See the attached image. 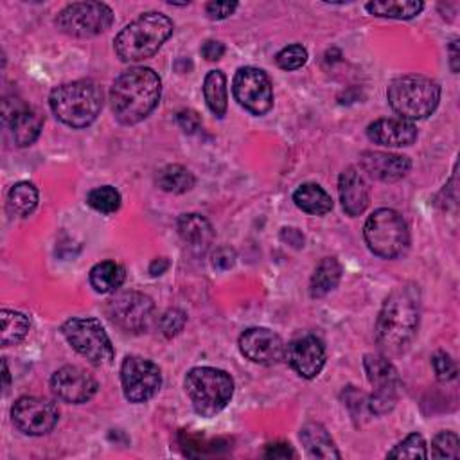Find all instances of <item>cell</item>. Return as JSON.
Segmentation results:
<instances>
[{"label": "cell", "mask_w": 460, "mask_h": 460, "mask_svg": "<svg viewBox=\"0 0 460 460\" xmlns=\"http://www.w3.org/2000/svg\"><path fill=\"white\" fill-rule=\"evenodd\" d=\"M421 318V292L412 282L397 286L387 297L376 322V340L388 356L405 353L416 338Z\"/></svg>", "instance_id": "6da1fadb"}, {"label": "cell", "mask_w": 460, "mask_h": 460, "mask_svg": "<svg viewBox=\"0 0 460 460\" xmlns=\"http://www.w3.org/2000/svg\"><path fill=\"white\" fill-rule=\"evenodd\" d=\"M162 81L153 69L134 67L113 81L110 90L111 111L121 125H137L157 108Z\"/></svg>", "instance_id": "7a4b0ae2"}, {"label": "cell", "mask_w": 460, "mask_h": 460, "mask_svg": "<svg viewBox=\"0 0 460 460\" xmlns=\"http://www.w3.org/2000/svg\"><path fill=\"white\" fill-rule=\"evenodd\" d=\"M171 19L162 13H144L134 22H130L118 36L113 47L123 62L134 64L151 58L172 34Z\"/></svg>", "instance_id": "3957f363"}, {"label": "cell", "mask_w": 460, "mask_h": 460, "mask_svg": "<svg viewBox=\"0 0 460 460\" xmlns=\"http://www.w3.org/2000/svg\"><path fill=\"white\" fill-rule=\"evenodd\" d=\"M49 104L52 113L71 128L90 126L103 108V90L94 81H73L56 87Z\"/></svg>", "instance_id": "277c9868"}, {"label": "cell", "mask_w": 460, "mask_h": 460, "mask_svg": "<svg viewBox=\"0 0 460 460\" xmlns=\"http://www.w3.org/2000/svg\"><path fill=\"white\" fill-rule=\"evenodd\" d=\"M390 108L405 121H421L435 111L441 101V87L426 76H402L387 90Z\"/></svg>", "instance_id": "5b68a950"}, {"label": "cell", "mask_w": 460, "mask_h": 460, "mask_svg": "<svg viewBox=\"0 0 460 460\" xmlns=\"http://www.w3.org/2000/svg\"><path fill=\"white\" fill-rule=\"evenodd\" d=\"M193 409L202 418L219 414L234 395V380L228 372L214 367L191 369L184 381Z\"/></svg>", "instance_id": "8992f818"}, {"label": "cell", "mask_w": 460, "mask_h": 460, "mask_svg": "<svg viewBox=\"0 0 460 460\" xmlns=\"http://www.w3.org/2000/svg\"><path fill=\"white\" fill-rule=\"evenodd\" d=\"M365 242L372 254L383 259L399 257L410 245L409 225L392 209H378L365 221Z\"/></svg>", "instance_id": "52a82bcc"}, {"label": "cell", "mask_w": 460, "mask_h": 460, "mask_svg": "<svg viewBox=\"0 0 460 460\" xmlns=\"http://www.w3.org/2000/svg\"><path fill=\"white\" fill-rule=\"evenodd\" d=\"M62 333L73 349L94 365H110L115 351L110 336L97 318H71L62 326Z\"/></svg>", "instance_id": "ba28073f"}, {"label": "cell", "mask_w": 460, "mask_h": 460, "mask_svg": "<svg viewBox=\"0 0 460 460\" xmlns=\"http://www.w3.org/2000/svg\"><path fill=\"white\" fill-rule=\"evenodd\" d=\"M113 22V12L103 3H74L56 19L62 33L76 38H90L104 33Z\"/></svg>", "instance_id": "9c48e42d"}, {"label": "cell", "mask_w": 460, "mask_h": 460, "mask_svg": "<svg viewBox=\"0 0 460 460\" xmlns=\"http://www.w3.org/2000/svg\"><path fill=\"white\" fill-rule=\"evenodd\" d=\"M364 367L374 392L369 399V410L376 416L388 414L399 399V378L395 367L385 355H367Z\"/></svg>", "instance_id": "30bf717a"}, {"label": "cell", "mask_w": 460, "mask_h": 460, "mask_svg": "<svg viewBox=\"0 0 460 460\" xmlns=\"http://www.w3.org/2000/svg\"><path fill=\"white\" fill-rule=\"evenodd\" d=\"M153 301L139 292H123L106 304L108 318L126 333H142L153 320Z\"/></svg>", "instance_id": "8fae6325"}, {"label": "cell", "mask_w": 460, "mask_h": 460, "mask_svg": "<svg viewBox=\"0 0 460 460\" xmlns=\"http://www.w3.org/2000/svg\"><path fill=\"white\" fill-rule=\"evenodd\" d=\"M236 101L254 115H264L273 106V87L268 74L256 67H243L233 81Z\"/></svg>", "instance_id": "7c38bea8"}, {"label": "cell", "mask_w": 460, "mask_h": 460, "mask_svg": "<svg viewBox=\"0 0 460 460\" xmlns=\"http://www.w3.org/2000/svg\"><path fill=\"white\" fill-rule=\"evenodd\" d=\"M121 383L130 402H146L160 390L162 372L151 360L128 356L121 367Z\"/></svg>", "instance_id": "4fadbf2b"}, {"label": "cell", "mask_w": 460, "mask_h": 460, "mask_svg": "<svg viewBox=\"0 0 460 460\" xmlns=\"http://www.w3.org/2000/svg\"><path fill=\"white\" fill-rule=\"evenodd\" d=\"M12 419L19 432L31 437H40L49 433L60 419V412L54 407V402L26 395L20 397L13 409H12Z\"/></svg>", "instance_id": "5bb4252c"}, {"label": "cell", "mask_w": 460, "mask_h": 460, "mask_svg": "<svg viewBox=\"0 0 460 460\" xmlns=\"http://www.w3.org/2000/svg\"><path fill=\"white\" fill-rule=\"evenodd\" d=\"M3 119L12 132L15 144L20 148L31 146L38 139L43 128V118L40 115V111L31 108L29 104H26L22 99L15 96L4 99Z\"/></svg>", "instance_id": "9a60e30c"}, {"label": "cell", "mask_w": 460, "mask_h": 460, "mask_svg": "<svg viewBox=\"0 0 460 460\" xmlns=\"http://www.w3.org/2000/svg\"><path fill=\"white\" fill-rule=\"evenodd\" d=\"M50 388L58 399L71 402V405H81V402H87L96 395L99 385L87 371L67 365L52 374Z\"/></svg>", "instance_id": "2e32d148"}, {"label": "cell", "mask_w": 460, "mask_h": 460, "mask_svg": "<svg viewBox=\"0 0 460 460\" xmlns=\"http://www.w3.org/2000/svg\"><path fill=\"white\" fill-rule=\"evenodd\" d=\"M284 358L299 376L313 380L324 369L326 348L317 336L304 334L288 343V348L284 349Z\"/></svg>", "instance_id": "e0dca14e"}, {"label": "cell", "mask_w": 460, "mask_h": 460, "mask_svg": "<svg viewBox=\"0 0 460 460\" xmlns=\"http://www.w3.org/2000/svg\"><path fill=\"white\" fill-rule=\"evenodd\" d=\"M243 356L259 365H275L284 358V341L266 327H250L240 336Z\"/></svg>", "instance_id": "ac0fdd59"}, {"label": "cell", "mask_w": 460, "mask_h": 460, "mask_svg": "<svg viewBox=\"0 0 460 460\" xmlns=\"http://www.w3.org/2000/svg\"><path fill=\"white\" fill-rule=\"evenodd\" d=\"M360 164L369 177L380 182H397L409 175L412 162L409 157L383 153V151H365L360 157Z\"/></svg>", "instance_id": "d6986e66"}, {"label": "cell", "mask_w": 460, "mask_h": 460, "mask_svg": "<svg viewBox=\"0 0 460 460\" xmlns=\"http://www.w3.org/2000/svg\"><path fill=\"white\" fill-rule=\"evenodd\" d=\"M367 135L374 144L387 148H402L412 146L418 141V128L401 118L378 119L369 125Z\"/></svg>", "instance_id": "ffe728a7"}, {"label": "cell", "mask_w": 460, "mask_h": 460, "mask_svg": "<svg viewBox=\"0 0 460 460\" xmlns=\"http://www.w3.org/2000/svg\"><path fill=\"white\" fill-rule=\"evenodd\" d=\"M338 193L341 207L349 216H360L369 207V186L356 167H348L341 172L338 180Z\"/></svg>", "instance_id": "44dd1931"}, {"label": "cell", "mask_w": 460, "mask_h": 460, "mask_svg": "<svg viewBox=\"0 0 460 460\" xmlns=\"http://www.w3.org/2000/svg\"><path fill=\"white\" fill-rule=\"evenodd\" d=\"M179 234L182 242L189 247L196 256H203L212 242H214V228L211 221L200 214H184L179 218Z\"/></svg>", "instance_id": "7402d4cb"}, {"label": "cell", "mask_w": 460, "mask_h": 460, "mask_svg": "<svg viewBox=\"0 0 460 460\" xmlns=\"http://www.w3.org/2000/svg\"><path fill=\"white\" fill-rule=\"evenodd\" d=\"M301 441L308 455L313 458H340L334 441L320 423L304 425L301 430Z\"/></svg>", "instance_id": "603a6c76"}, {"label": "cell", "mask_w": 460, "mask_h": 460, "mask_svg": "<svg viewBox=\"0 0 460 460\" xmlns=\"http://www.w3.org/2000/svg\"><path fill=\"white\" fill-rule=\"evenodd\" d=\"M341 279V264L334 257H326L315 268L310 282V294L313 299H322L331 294Z\"/></svg>", "instance_id": "cb8c5ba5"}, {"label": "cell", "mask_w": 460, "mask_h": 460, "mask_svg": "<svg viewBox=\"0 0 460 460\" xmlns=\"http://www.w3.org/2000/svg\"><path fill=\"white\" fill-rule=\"evenodd\" d=\"M126 279L125 268L113 261H103L97 263L90 270V284L97 294H111L119 290Z\"/></svg>", "instance_id": "d4e9b609"}, {"label": "cell", "mask_w": 460, "mask_h": 460, "mask_svg": "<svg viewBox=\"0 0 460 460\" xmlns=\"http://www.w3.org/2000/svg\"><path fill=\"white\" fill-rule=\"evenodd\" d=\"M365 8L374 17L410 20L423 12L425 4L419 0H388V3L385 0V3H369Z\"/></svg>", "instance_id": "484cf974"}, {"label": "cell", "mask_w": 460, "mask_h": 460, "mask_svg": "<svg viewBox=\"0 0 460 460\" xmlns=\"http://www.w3.org/2000/svg\"><path fill=\"white\" fill-rule=\"evenodd\" d=\"M157 184L165 193L184 195L195 188V175L184 165L171 164L158 171Z\"/></svg>", "instance_id": "4316f807"}, {"label": "cell", "mask_w": 460, "mask_h": 460, "mask_svg": "<svg viewBox=\"0 0 460 460\" xmlns=\"http://www.w3.org/2000/svg\"><path fill=\"white\" fill-rule=\"evenodd\" d=\"M295 205L313 216H324L333 209L331 196L317 184H304L294 193Z\"/></svg>", "instance_id": "83f0119b"}, {"label": "cell", "mask_w": 460, "mask_h": 460, "mask_svg": "<svg viewBox=\"0 0 460 460\" xmlns=\"http://www.w3.org/2000/svg\"><path fill=\"white\" fill-rule=\"evenodd\" d=\"M203 96L207 106L216 118H223L228 106V92H226V78L221 71H211L203 81Z\"/></svg>", "instance_id": "f1b7e54d"}, {"label": "cell", "mask_w": 460, "mask_h": 460, "mask_svg": "<svg viewBox=\"0 0 460 460\" xmlns=\"http://www.w3.org/2000/svg\"><path fill=\"white\" fill-rule=\"evenodd\" d=\"M38 205V189L31 182H19L8 193V211L13 216L26 218Z\"/></svg>", "instance_id": "f546056e"}, {"label": "cell", "mask_w": 460, "mask_h": 460, "mask_svg": "<svg viewBox=\"0 0 460 460\" xmlns=\"http://www.w3.org/2000/svg\"><path fill=\"white\" fill-rule=\"evenodd\" d=\"M0 318H3V338H0L3 348L17 345L27 336L31 322L24 313L13 310H3Z\"/></svg>", "instance_id": "4dcf8cb0"}, {"label": "cell", "mask_w": 460, "mask_h": 460, "mask_svg": "<svg viewBox=\"0 0 460 460\" xmlns=\"http://www.w3.org/2000/svg\"><path fill=\"white\" fill-rule=\"evenodd\" d=\"M87 203L92 209H96L97 212L111 214L115 211H119V207H121V193L111 186H103V188H97L88 193Z\"/></svg>", "instance_id": "1f68e13d"}, {"label": "cell", "mask_w": 460, "mask_h": 460, "mask_svg": "<svg viewBox=\"0 0 460 460\" xmlns=\"http://www.w3.org/2000/svg\"><path fill=\"white\" fill-rule=\"evenodd\" d=\"M388 458H428L426 442L421 433H410L405 441L394 446L392 451L387 453Z\"/></svg>", "instance_id": "d6a6232c"}, {"label": "cell", "mask_w": 460, "mask_h": 460, "mask_svg": "<svg viewBox=\"0 0 460 460\" xmlns=\"http://www.w3.org/2000/svg\"><path fill=\"white\" fill-rule=\"evenodd\" d=\"M275 62L282 71H297L306 65L308 62V50L304 45L295 43L290 47H284L277 56Z\"/></svg>", "instance_id": "836d02e7"}, {"label": "cell", "mask_w": 460, "mask_h": 460, "mask_svg": "<svg viewBox=\"0 0 460 460\" xmlns=\"http://www.w3.org/2000/svg\"><path fill=\"white\" fill-rule=\"evenodd\" d=\"M433 458H458L460 456V441L455 432H441L432 442Z\"/></svg>", "instance_id": "e575fe53"}, {"label": "cell", "mask_w": 460, "mask_h": 460, "mask_svg": "<svg viewBox=\"0 0 460 460\" xmlns=\"http://www.w3.org/2000/svg\"><path fill=\"white\" fill-rule=\"evenodd\" d=\"M186 322H188V317L182 310H167L160 317L158 327L165 338H172L182 333V329L186 327Z\"/></svg>", "instance_id": "d590c367"}, {"label": "cell", "mask_w": 460, "mask_h": 460, "mask_svg": "<svg viewBox=\"0 0 460 460\" xmlns=\"http://www.w3.org/2000/svg\"><path fill=\"white\" fill-rule=\"evenodd\" d=\"M432 365H433V371H435L439 381H451L456 378V364L451 360L449 355L437 353L432 358Z\"/></svg>", "instance_id": "8d00e7d4"}, {"label": "cell", "mask_w": 460, "mask_h": 460, "mask_svg": "<svg viewBox=\"0 0 460 460\" xmlns=\"http://www.w3.org/2000/svg\"><path fill=\"white\" fill-rule=\"evenodd\" d=\"M177 123L186 134H196L202 128V118L195 110H182L177 115Z\"/></svg>", "instance_id": "74e56055"}, {"label": "cell", "mask_w": 460, "mask_h": 460, "mask_svg": "<svg viewBox=\"0 0 460 460\" xmlns=\"http://www.w3.org/2000/svg\"><path fill=\"white\" fill-rule=\"evenodd\" d=\"M238 10V3H209L205 12L211 20H225Z\"/></svg>", "instance_id": "f35d334b"}, {"label": "cell", "mask_w": 460, "mask_h": 460, "mask_svg": "<svg viewBox=\"0 0 460 460\" xmlns=\"http://www.w3.org/2000/svg\"><path fill=\"white\" fill-rule=\"evenodd\" d=\"M234 263H236V252L228 247L218 249L212 256V266L216 270H228L234 266Z\"/></svg>", "instance_id": "ab89813d"}, {"label": "cell", "mask_w": 460, "mask_h": 460, "mask_svg": "<svg viewBox=\"0 0 460 460\" xmlns=\"http://www.w3.org/2000/svg\"><path fill=\"white\" fill-rule=\"evenodd\" d=\"M225 54V45L218 40H207L202 45V56L209 62H218L221 60V56Z\"/></svg>", "instance_id": "60d3db41"}, {"label": "cell", "mask_w": 460, "mask_h": 460, "mask_svg": "<svg viewBox=\"0 0 460 460\" xmlns=\"http://www.w3.org/2000/svg\"><path fill=\"white\" fill-rule=\"evenodd\" d=\"M264 456H268V458H294L295 451L292 449L290 444L277 442V444H268Z\"/></svg>", "instance_id": "b9f144b4"}, {"label": "cell", "mask_w": 460, "mask_h": 460, "mask_svg": "<svg viewBox=\"0 0 460 460\" xmlns=\"http://www.w3.org/2000/svg\"><path fill=\"white\" fill-rule=\"evenodd\" d=\"M280 238H282V242H286L288 245H292L295 249L304 247V236L299 233L297 228H282Z\"/></svg>", "instance_id": "7bdbcfd3"}, {"label": "cell", "mask_w": 460, "mask_h": 460, "mask_svg": "<svg viewBox=\"0 0 460 460\" xmlns=\"http://www.w3.org/2000/svg\"><path fill=\"white\" fill-rule=\"evenodd\" d=\"M449 62H451V71L458 73V40H453L449 45Z\"/></svg>", "instance_id": "ee69618b"}, {"label": "cell", "mask_w": 460, "mask_h": 460, "mask_svg": "<svg viewBox=\"0 0 460 460\" xmlns=\"http://www.w3.org/2000/svg\"><path fill=\"white\" fill-rule=\"evenodd\" d=\"M167 268H169V263H167V259L162 257V259H157V261L151 263L150 273H151V275H162Z\"/></svg>", "instance_id": "f6af8a7d"}, {"label": "cell", "mask_w": 460, "mask_h": 460, "mask_svg": "<svg viewBox=\"0 0 460 460\" xmlns=\"http://www.w3.org/2000/svg\"><path fill=\"white\" fill-rule=\"evenodd\" d=\"M3 369H4V392H8L10 381H12V374H10V367H8V362H6V360L3 362Z\"/></svg>", "instance_id": "bcb514c9"}]
</instances>
